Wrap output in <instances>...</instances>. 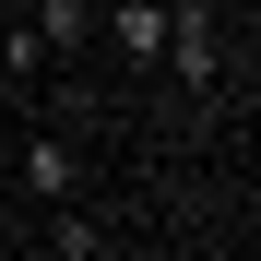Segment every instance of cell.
<instances>
[{
	"label": "cell",
	"instance_id": "6da1fadb",
	"mask_svg": "<svg viewBox=\"0 0 261 261\" xmlns=\"http://www.w3.org/2000/svg\"><path fill=\"white\" fill-rule=\"evenodd\" d=\"M83 36H95V0H36V12H12V36H0V71L36 83L48 60H71Z\"/></svg>",
	"mask_w": 261,
	"mask_h": 261
},
{
	"label": "cell",
	"instance_id": "7a4b0ae2",
	"mask_svg": "<svg viewBox=\"0 0 261 261\" xmlns=\"http://www.w3.org/2000/svg\"><path fill=\"white\" fill-rule=\"evenodd\" d=\"M178 83H226V24L202 12V0H166V48H154Z\"/></svg>",
	"mask_w": 261,
	"mask_h": 261
},
{
	"label": "cell",
	"instance_id": "3957f363",
	"mask_svg": "<svg viewBox=\"0 0 261 261\" xmlns=\"http://www.w3.org/2000/svg\"><path fill=\"white\" fill-rule=\"evenodd\" d=\"M12 166H24V190H36V202H71V178H83L60 130H12Z\"/></svg>",
	"mask_w": 261,
	"mask_h": 261
},
{
	"label": "cell",
	"instance_id": "277c9868",
	"mask_svg": "<svg viewBox=\"0 0 261 261\" xmlns=\"http://www.w3.org/2000/svg\"><path fill=\"white\" fill-rule=\"evenodd\" d=\"M95 36H119V60H143V71H154V48H166V0H107Z\"/></svg>",
	"mask_w": 261,
	"mask_h": 261
},
{
	"label": "cell",
	"instance_id": "5b68a950",
	"mask_svg": "<svg viewBox=\"0 0 261 261\" xmlns=\"http://www.w3.org/2000/svg\"><path fill=\"white\" fill-rule=\"evenodd\" d=\"M48 249H60V261H95V249H107V226H83V214H60V202H48Z\"/></svg>",
	"mask_w": 261,
	"mask_h": 261
},
{
	"label": "cell",
	"instance_id": "8992f818",
	"mask_svg": "<svg viewBox=\"0 0 261 261\" xmlns=\"http://www.w3.org/2000/svg\"><path fill=\"white\" fill-rule=\"evenodd\" d=\"M12 130H24V119H0V166H12Z\"/></svg>",
	"mask_w": 261,
	"mask_h": 261
},
{
	"label": "cell",
	"instance_id": "52a82bcc",
	"mask_svg": "<svg viewBox=\"0 0 261 261\" xmlns=\"http://www.w3.org/2000/svg\"><path fill=\"white\" fill-rule=\"evenodd\" d=\"M0 24H12V0H0Z\"/></svg>",
	"mask_w": 261,
	"mask_h": 261
}]
</instances>
